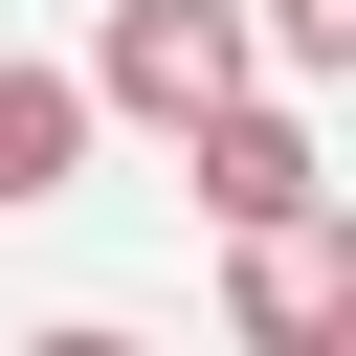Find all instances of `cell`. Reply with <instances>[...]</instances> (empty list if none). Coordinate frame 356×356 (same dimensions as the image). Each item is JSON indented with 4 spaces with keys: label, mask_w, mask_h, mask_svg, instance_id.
I'll return each instance as SVG.
<instances>
[{
    "label": "cell",
    "mask_w": 356,
    "mask_h": 356,
    "mask_svg": "<svg viewBox=\"0 0 356 356\" xmlns=\"http://www.w3.org/2000/svg\"><path fill=\"white\" fill-rule=\"evenodd\" d=\"M67 89H89V111H134V134H178L200 89H245V22H222V0H111Z\"/></svg>",
    "instance_id": "cell-1"
},
{
    "label": "cell",
    "mask_w": 356,
    "mask_h": 356,
    "mask_svg": "<svg viewBox=\"0 0 356 356\" xmlns=\"http://www.w3.org/2000/svg\"><path fill=\"white\" fill-rule=\"evenodd\" d=\"M178 178H200V222H312V111L289 89H200L178 111Z\"/></svg>",
    "instance_id": "cell-2"
},
{
    "label": "cell",
    "mask_w": 356,
    "mask_h": 356,
    "mask_svg": "<svg viewBox=\"0 0 356 356\" xmlns=\"http://www.w3.org/2000/svg\"><path fill=\"white\" fill-rule=\"evenodd\" d=\"M67 156H89V89H67V67H0V222L67 200Z\"/></svg>",
    "instance_id": "cell-3"
},
{
    "label": "cell",
    "mask_w": 356,
    "mask_h": 356,
    "mask_svg": "<svg viewBox=\"0 0 356 356\" xmlns=\"http://www.w3.org/2000/svg\"><path fill=\"white\" fill-rule=\"evenodd\" d=\"M334 312H356V267L312 222H245V334H334Z\"/></svg>",
    "instance_id": "cell-4"
},
{
    "label": "cell",
    "mask_w": 356,
    "mask_h": 356,
    "mask_svg": "<svg viewBox=\"0 0 356 356\" xmlns=\"http://www.w3.org/2000/svg\"><path fill=\"white\" fill-rule=\"evenodd\" d=\"M245 67H289V89H334V67H356V0H267V22H245Z\"/></svg>",
    "instance_id": "cell-5"
}]
</instances>
